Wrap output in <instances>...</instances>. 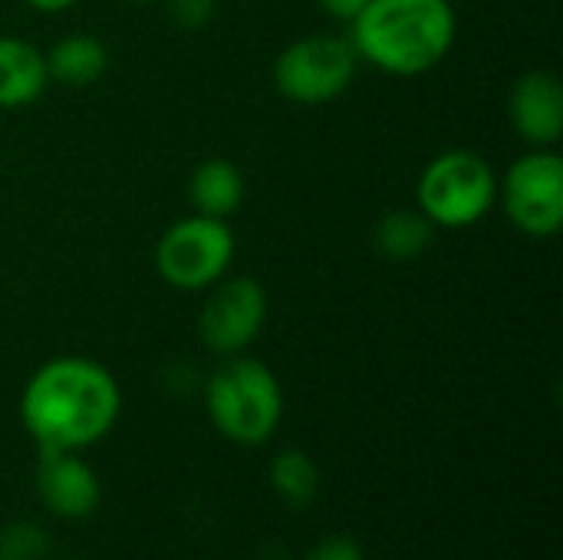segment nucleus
<instances>
[{
    "label": "nucleus",
    "mask_w": 563,
    "mask_h": 560,
    "mask_svg": "<svg viewBox=\"0 0 563 560\" xmlns=\"http://www.w3.org/2000/svg\"><path fill=\"white\" fill-rule=\"evenodd\" d=\"M231 261L234 231L221 218H181L155 244V271L175 290H205L218 284Z\"/></svg>",
    "instance_id": "obj_6"
},
{
    "label": "nucleus",
    "mask_w": 563,
    "mask_h": 560,
    "mask_svg": "<svg viewBox=\"0 0 563 560\" xmlns=\"http://www.w3.org/2000/svg\"><path fill=\"white\" fill-rule=\"evenodd\" d=\"M356 63L360 56L350 36L310 33L280 50L274 59V86L297 106H323L350 89Z\"/></svg>",
    "instance_id": "obj_5"
},
{
    "label": "nucleus",
    "mask_w": 563,
    "mask_h": 560,
    "mask_svg": "<svg viewBox=\"0 0 563 560\" xmlns=\"http://www.w3.org/2000/svg\"><path fill=\"white\" fill-rule=\"evenodd\" d=\"M36 495L49 515L63 521H82L99 508L102 485L79 452H40Z\"/></svg>",
    "instance_id": "obj_9"
},
{
    "label": "nucleus",
    "mask_w": 563,
    "mask_h": 560,
    "mask_svg": "<svg viewBox=\"0 0 563 560\" xmlns=\"http://www.w3.org/2000/svg\"><path fill=\"white\" fill-rule=\"evenodd\" d=\"M211 426L234 446H264L284 419V389L274 370L254 356H224L205 383Z\"/></svg>",
    "instance_id": "obj_3"
},
{
    "label": "nucleus",
    "mask_w": 563,
    "mask_h": 560,
    "mask_svg": "<svg viewBox=\"0 0 563 560\" xmlns=\"http://www.w3.org/2000/svg\"><path fill=\"white\" fill-rule=\"evenodd\" d=\"M49 538L33 521H10L0 528V560H43Z\"/></svg>",
    "instance_id": "obj_16"
},
{
    "label": "nucleus",
    "mask_w": 563,
    "mask_h": 560,
    "mask_svg": "<svg viewBox=\"0 0 563 560\" xmlns=\"http://www.w3.org/2000/svg\"><path fill=\"white\" fill-rule=\"evenodd\" d=\"M188 198L198 215L228 221L244 205V175L228 158H208L188 182Z\"/></svg>",
    "instance_id": "obj_13"
},
{
    "label": "nucleus",
    "mask_w": 563,
    "mask_h": 560,
    "mask_svg": "<svg viewBox=\"0 0 563 560\" xmlns=\"http://www.w3.org/2000/svg\"><path fill=\"white\" fill-rule=\"evenodd\" d=\"M122 413L115 376L89 356H56L23 386L20 422L40 452H82L106 439Z\"/></svg>",
    "instance_id": "obj_1"
},
{
    "label": "nucleus",
    "mask_w": 563,
    "mask_h": 560,
    "mask_svg": "<svg viewBox=\"0 0 563 560\" xmlns=\"http://www.w3.org/2000/svg\"><path fill=\"white\" fill-rule=\"evenodd\" d=\"M106 69H109V50L92 33H69L56 40L53 50L46 53L49 83L69 86V89H86L99 83Z\"/></svg>",
    "instance_id": "obj_12"
},
{
    "label": "nucleus",
    "mask_w": 563,
    "mask_h": 560,
    "mask_svg": "<svg viewBox=\"0 0 563 560\" xmlns=\"http://www.w3.org/2000/svg\"><path fill=\"white\" fill-rule=\"evenodd\" d=\"M165 10L175 20V26H181V30H201V26H208L214 20L218 0H168Z\"/></svg>",
    "instance_id": "obj_17"
},
{
    "label": "nucleus",
    "mask_w": 563,
    "mask_h": 560,
    "mask_svg": "<svg viewBox=\"0 0 563 560\" xmlns=\"http://www.w3.org/2000/svg\"><path fill=\"white\" fill-rule=\"evenodd\" d=\"M498 198L521 234L554 238L563 224V158L554 149L521 155L498 182Z\"/></svg>",
    "instance_id": "obj_7"
},
{
    "label": "nucleus",
    "mask_w": 563,
    "mask_h": 560,
    "mask_svg": "<svg viewBox=\"0 0 563 560\" xmlns=\"http://www.w3.org/2000/svg\"><path fill=\"white\" fill-rule=\"evenodd\" d=\"M129 3H155V0H129Z\"/></svg>",
    "instance_id": "obj_21"
},
{
    "label": "nucleus",
    "mask_w": 563,
    "mask_h": 560,
    "mask_svg": "<svg viewBox=\"0 0 563 560\" xmlns=\"http://www.w3.org/2000/svg\"><path fill=\"white\" fill-rule=\"evenodd\" d=\"M49 86L46 53L20 36H0V109H23Z\"/></svg>",
    "instance_id": "obj_11"
},
{
    "label": "nucleus",
    "mask_w": 563,
    "mask_h": 560,
    "mask_svg": "<svg viewBox=\"0 0 563 560\" xmlns=\"http://www.w3.org/2000/svg\"><path fill=\"white\" fill-rule=\"evenodd\" d=\"M271 488L280 502L290 508H307L317 498L320 488V469L317 462L300 449H284L271 462Z\"/></svg>",
    "instance_id": "obj_15"
},
{
    "label": "nucleus",
    "mask_w": 563,
    "mask_h": 560,
    "mask_svg": "<svg viewBox=\"0 0 563 560\" xmlns=\"http://www.w3.org/2000/svg\"><path fill=\"white\" fill-rule=\"evenodd\" d=\"M267 290L254 277H221L198 317L201 343L218 356L244 353L267 323Z\"/></svg>",
    "instance_id": "obj_8"
},
{
    "label": "nucleus",
    "mask_w": 563,
    "mask_h": 560,
    "mask_svg": "<svg viewBox=\"0 0 563 560\" xmlns=\"http://www.w3.org/2000/svg\"><path fill=\"white\" fill-rule=\"evenodd\" d=\"M416 198L435 228H472L498 201V178L478 152L449 149L422 168Z\"/></svg>",
    "instance_id": "obj_4"
},
{
    "label": "nucleus",
    "mask_w": 563,
    "mask_h": 560,
    "mask_svg": "<svg viewBox=\"0 0 563 560\" xmlns=\"http://www.w3.org/2000/svg\"><path fill=\"white\" fill-rule=\"evenodd\" d=\"M350 26L356 56L389 76L435 69L459 36L452 0H369Z\"/></svg>",
    "instance_id": "obj_2"
},
{
    "label": "nucleus",
    "mask_w": 563,
    "mask_h": 560,
    "mask_svg": "<svg viewBox=\"0 0 563 560\" xmlns=\"http://www.w3.org/2000/svg\"><path fill=\"white\" fill-rule=\"evenodd\" d=\"M307 560H366V554L350 535H330V538L313 545Z\"/></svg>",
    "instance_id": "obj_18"
},
{
    "label": "nucleus",
    "mask_w": 563,
    "mask_h": 560,
    "mask_svg": "<svg viewBox=\"0 0 563 560\" xmlns=\"http://www.w3.org/2000/svg\"><path fill=\"white\" fill-rule=\"evenodd\" d=\"M508 116L531 149H554L563 135V86L551 69L525 73L508 96Z\"/></svg>",
    "instance_id": "obj_10"
},
{
    "label": "nucleus",
    "mask_w": 563,
    "mask_h": 560,
    "mask_svg": "<svg viewBox=\"0 0 563 560\" xmlns=\"http://www.w3.org/2000/svg\"><path fill=\"white\" fill-rule=\"evenodd\" d=\"M435 241V224L419 208H396L386 211L373 228V244L389 261H412L426 254Z\"/></svg>",
    "instance_id": "obj_14"
},
{
    "label": "nucleus",
    "mask_w": 563,
    "mask_h": 560,
    "mask_svg": "<svg viewBox=\"0 0 563 560\" xmlns=\"http://www.w3.org/2000/svg\"><path fill=\"white\" fill-rule=\"evenodd\" d=\"M26 7H33V10H40V13H63V10H69L76 0H23Z\"/></svg>",
    "instance_id": "obj_20"
},
{
    "label": "nucleus",
    "mask_w": 563,
    "mask_h": 560,
    "mask_svg": "<svg viewBox=\"0 0 563 560\" xmlns=\"http://www.w3.org/2000/svg\"><path fill=\"white\" fill-rule=\"evenodd\" d=\"M320 3V10L323 13H330L333 20H340V23H353L363 10H366V3L369 0H317Z\"/></svg>",
    "instance_id": "obj_19"
}]
</instances>
